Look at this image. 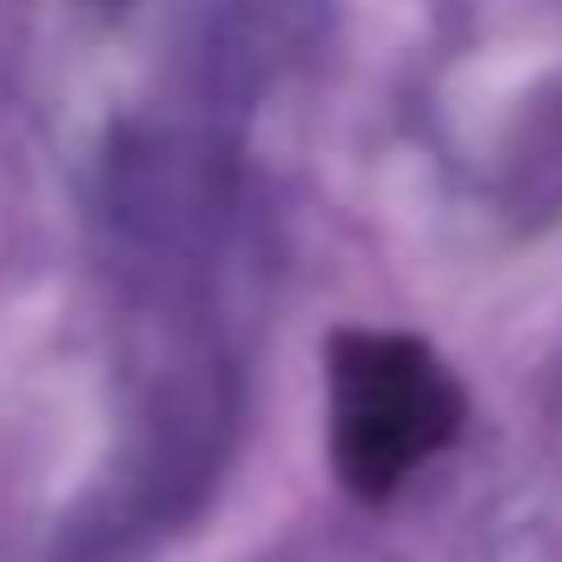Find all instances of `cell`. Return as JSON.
<instances>
[{"label": "cell", "mask_w": 562, "mask_h": 562, "mask_svg": "<svg viewBox=\"0 0 562 562\" xmlns=\"http://www.w3.org/2000/svg\"><path fill=\"white\" fill-rule=\"evenodd\" d=\"M463 430L457 371L404 331L331 338V463L351 496H397Z\"/></svg>", "instance_id": "obj_1"}]
</instances>
